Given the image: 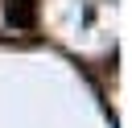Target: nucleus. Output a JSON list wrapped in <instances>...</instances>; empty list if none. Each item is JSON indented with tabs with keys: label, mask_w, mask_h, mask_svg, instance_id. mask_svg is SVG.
Segmentation results:
<instances>
[{
	"label": "nucleus",
	"mask_w": 132,
	"mask_h": 128,
	"mask_svg": "<svg viewBox=\"0 0 132 128\" xmlns=\"http://www.w3.org/2000/svg\"><path fill=\"white\" fill-rule=\"evenodd\" d=\"M33 17H37V4H33V0H8V21H12L16 29H29Z\"/></svg>",
	"instance_id": "f257e3e1"
}]
</instances>
